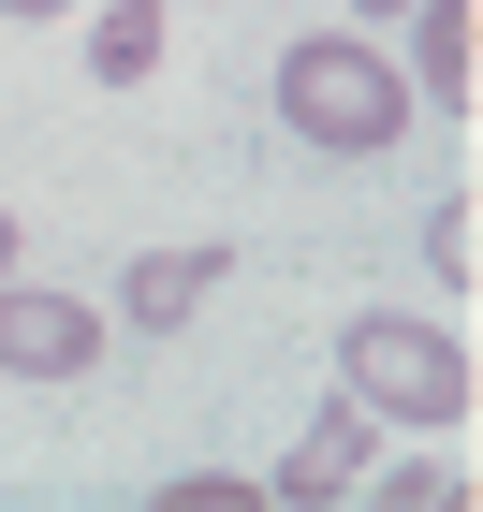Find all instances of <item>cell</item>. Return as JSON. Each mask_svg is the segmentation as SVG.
I'll list each match as a JSON object with an SVG mask.
<instances>
[{
	"mask_svg": "<svg viewBox=\"0 0 483 512\" xmlns=\"http://www.w3.org/2000/svg\"><path fill=\"white\" fill-rule=\"evenodd\" d=\"M279 118L308 132V147H337V161H381L410 132V88L381 74L352 30H308V44H279Z\"/></svg>",
	"mask_w": 483,
	"mask_h": 512,
	"instance_id": "1",
	"label": "cell"
},
{
	"mask_svg": "<svg viewBox=\"0 0 483 512\" xmlns=\"http://www.w3.org/2000/svg\"><path fill=\"white\" fill-rule=\"evenodd\" d=\"M337 366H352V410H396V425H469V352H454L440 322H396V308H366L352 337H337Z\"/></svg>",
	"mask_w": 483,
	"mask_h": 512,
	"instance_id": "2",
	"label": "cell"
},
{
	"mask_svg": "<svg viewBox=\"0 0 483 512\" xmlns=\"http://www.w3.org/2000/svg\"><path fill=\"white\" fill-rule=\"evenodd\" d=\"M0 366L15 381H74V366H103V322L74 293H0Z\"/></svg>",
	"mask_w": 483,
	"mask_h": 512,
	"instance_id": "3",
	"label": "cell"
},
{
	"mask_svg": "<svg viewBox=\"0 0 483 512\" xmlns=\"http://www.w3.org/2000/svg\"><path fill=\"white\" fill-rule=\"evenodd\" d=\"M205 293H220V249H147V264L118 278V322H132V337H176Z\"/></svg>",
	"mask_w": 483,
	"mask_h": 512,
	"instance_id": "4",
	"label": "cell"
},
{
	"mask_svg": "<svg viewBox=\"0 0 483 512\" xmlns=\"http://www.w3.org/2000/svg\"><path fill=\"white\" fill-rule=\"evenodd\" d=\"M352 483H366V410H352V395H337V410H322V425L293 439V469L264 483V498H308V512H337V498H352Z\"/></svg>",
	"mask_w": 483,
	"mask_h": 512,
	"instance_id": "5",
	"label": "cell"
},
{
	"mask_svg": "<svg viewBox=\"0 0 483 512\" xmlns=\"http://www.w3.org/2000/svg\"><path fill=\"white\" fill-rule=\"evenodd\" d=\"M483 0H410V74L440 88L454 118H469V88H483V30H469Z\"/></svg>",
	"mask_w": 483,
	"mask_h": 512,
	"instance_id": "6",
	"label": "cell"
},
{
	"mask_svg": "<svg viewBox=\"0 0 483 512\" xmlns=\"http://www.w3.org/2000/svg\"><path fill=\"white\" fill-rule=\"evenodd\" d=\"M88 59H103V88L161 74V0H103V30H88Z\"/></svg>",
	"mask_w": 483,
	"mask_h": 512,
	"instance_id": "7",
	"label": "cell"
},
{
	"mask_svg": "<svg viewBox=\"0 0 483 512\" xmlns=\"http://www.w3.org/2000/svg\"><path fill=\"white\" fill-rule=\"evenodd\" d=\"M425 264H440L454 293H469V264H483V220H469V191H440V205H425Z\"/></svg>",
	"mask_w": 483,
	"mask_h": 512,
	"instance_id": "8",
	"label": "cell"
},
{
	"mask_svg": "<svg viewBox=\"0 0 483 512\" xmlns=\"http://www.w3.org/2000/svg\"><path fill=\"white\" fill-rule=\"evenodd\" d=\"M264 483H235V469H191V483H161V512H249Z\"/></svg>",
	"mask_w": 483,
	"mask_h": 512,
	"instance_id": "9",
	"label": "cell"
},
{
	"mask_svg": "<svg viewBox=\"0 0 483 512\" xmlns=\"http://www.w3.org/2000/svg\"><path fill=\"white\" fill-rule=\"evenodd\" d=\"M352 498H396V512H440V498H469L454 469H381V483H352Z\"/></svg>",
	"mask_w": 483,
	"mask_h": 512,
	"instance_id": "10",
	"label": "cell"
},
{
	"mask_svg": "<svg viewBox=\"0 0 483 512\" xmlns=\"http://www.w3.org/2000/svg\"><path fill=\"white\" fill-rule=\"evenodd\" d=\"M0 15H74V0H0Z\"/></svg>",
	"mask_w": 483,
	"mask_h": 512,
	"instance_id": "11",
	"label": "cell"
},
{
	"mask_svg": "<svg viewBox=\"0 0 483 512\" xmlns=\"http://www.w3.org/2000/svg\"><path fill=\"white\" fill-rule=\"evenodd\" d=\"M352 15H410V0H352Z\"/></svg>",
	"mask_w": 483,
	"mask_h": 512,
	"instance_id": "12",
	"label": "cell"
},
{
	"mask_svg": "<svg viewBox=\"0 0 483 512\" xmlns=\"http://www.w3.org/2000/svg\"><path fill=\"white\" fill-rule=\"evenodd\" d=\"M0 264H15V220H0Z\"/></svg>",
	"mask_w": 483,
	"mask_h": 512,
	"instance_id": "13",
	"label": "cell"
}]
</instances>
